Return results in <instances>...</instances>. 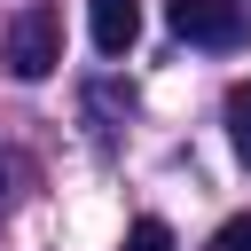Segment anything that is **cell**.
<instances>
[{
	"instance_id": "cell-3",
	"label": "cell",
	"mask_w": 251,
	"mask_h": 251,
	"mask_svg": "<svg viewBox=\"0 0 251 251\" xmlns=\"http://www.w3.org/2000/svg\"><path fill=\"white\" fill-rule=\"evenodd\" d=\"M86 24H94V47H102V55H133V39H141V0H94Z\"/></svg>"
},
{
	"instance_id": "cell-7",
	"label": "cell",
	"mask_w": 251,
	"mask_h": 251,
	"mask_svg": "<svg viewBox=\"0 0 251 251\" xmlns=\"http://www.w3.org/2000/svg\"><path fill=\"white\" fill-rule=\"evenodd\" d=\"M8 180H16V157H0V204H8Z\"/></svg>"
},
{
	"instance_id": "cell-1",
	"label": "cell",
	"mask_w": 251,
	"mask_h": 251,
	"mask_svg": "<svg viewBox=\"0 0 251 251\" xmlns=\"http://www.w3.org/2000/svg\"><path fill=\"white\" fill-rule=\"evenodd\" d=\"M165 24H173V39H188V47H220V55L251 39L243 0H165Z\"/></svg>"
},
{
	"instance_id": "cell-5",
	"label": "cell",
	"mask_w": 251,
	"mask_h": 251,
	"mask_svg": "<svg viewBox=\"0 0 251 251\" xmlns=\"http://www.w3.org/2000/svg\"><path fill=\"white\" fill-rule=\"evenodd\" d=\"M126 251H173V227L165 220H133L126 227Z\"/></svg>"
},
{
	"instance_id": "cell-2",
	"label": "cell",
	"mask_w": 251,
	"mask_h": 251,
	"mask_svg": "<svg viewBox=\"0 0 251 251\" xmlns=\"http://www.w3.org/2000/svg\"><path fill=\"white\" fill-rule=\"evenodd\" d=\"M55 63H63V16L55 8H24L8 24V71L16 78H47Z\"/></svg>"
},
{
	"instance_id": "cell-6",
	"label": "cell",
	"mask_w": 251,
	"mask_h": 251,
	"mask_svg": "<svg viewBox=\"0 0 251 251\" xmlns=\"http://www.w3.org/2000/svg\"><path fill=\"white\" fill-rule=\"evenodd\" d=\"M212 251H251V212H235V220L212 235Z\"/></svg>"
},
{
	"instance_id": "cell-4",
	"label": "cell",
	"mask_w": 251,
	"mask_h": 251,
	"mask_svg": "<svg viewBox=\"0 0 251 251\" xmlns=\"http://www.w3.org/2000/svg\"><path fill=\"white\" fill-rule=\"evenodd\" d=\"M227 141H235V157L251 165V78L227 86Z\"/></svg>"
}]
</instances>
